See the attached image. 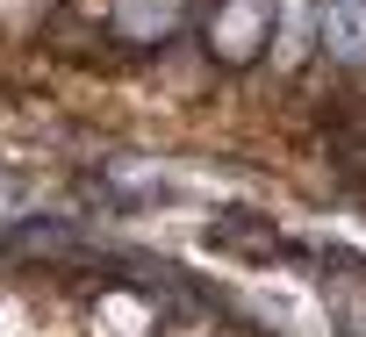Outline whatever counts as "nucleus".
<instances>
[{"label":"nucleus","instance_id":"f03ea898","mask_svg":"<svg viewBox=\"0 0 366 337\" xmlns=\"http://www.w3.org/2000/svg\"><path fill=\"white\" fill-rule=\"evenodd\" d=\"M316 29H323V51H330V58L366 65V0H323Z\"/></svg>","mask_w":366,"mask_h":337},{"label":"nucleus","instance_id":"7ed1b4c3","mask_svg":"<svg viewBox=\"0 0 366 337\" xmlns=\"http://www.w3.org/2000/svg\"><path fill=\"white\" fill-rule=\"evenodd\" d=\"M179 15H187V0H115V29L129 44H158L179 29Z\"/></svg>","mask_w":366,"mask_h":337},{"label":"nucleus","instance_id":"f257e3e1","mask_svg":"<svg viewBox=\"0 0 366 337\" xmlns=\"http://www.w3.org/2000/svg\"><path fill=\"white\" fill-rule=\"evenodd\" d=\"M266 36H273V0H223L216 22H209V51H216V58H230V65L259 58V51H266Z\"/></svg>","mask_w":366,"mask_h":337}]
</instances>
